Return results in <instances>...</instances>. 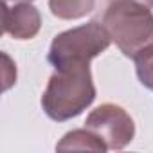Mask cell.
<instances>
[{"label":"cell","mask_w":153,"mask_h":153,"mask_svg":"<svg viewBox=\"0 0 153 153\" xmlns=\"http://www.w3.org/2000/svg\"><path fill=\"white\" fill-rule=\"evenodd\" d=\"M96 99V87L88 67L56 70L42 96V108L52 121L63 123L78 117Z\"/></svg>","instance_id":"1"},{"label":"cell","mask_w":153,"mask_h":153,"mask_svg":"<svg viewBox=\"0 0 153 153\" xmlns=\"http://www.w3.org/2000/svg\"><path fill=\"white\" fill-rule=\"evenodd\" d=\"M103 25L126 58L133 59L142 49L153 45V13L140 2L110 0Z\"/></svg>","instance_id":"2"},{"label":"cell","mask_w":153,"mask_h":153,"mask_svg":"<svg viewBox=\"0 0 153 153\" xmlns=\"http://www.w3.org/2000/svg\"><path fill=\"white\" fill-rule=\"evenodd\" d=\"M112 43V38L103 24L88 22L59 33L49 49V63L56 70L72 67H88L94 58L103 54Z\"/></svg>","instance_id":"3"},{"label":"cell","mask_w":153,"mask_h":153,"mask_svg":"<svg viewBox=\"0 0 153 153\" xmlns=\"http://www.w3.org/2000/svg\"><path fill=\"white\" fill-rule=\"evenodd\" d=\"M85 128L94 131L108 149H123L135 137V123L131 115L114 103H105L94 108L85 121Z\"/></svg>","instance_id":"4"},{"label":"cell","mask_w":153,"mask_h":153,"mask_svg":"<svg viewBox=\"0 0 153 153\" xmlns=\"http://www.w3.org/2000/svg\"><path fill=\"white\" fill-rule=\"evenodd\" d=\"M42 16L31 2H18L9 6L2 2V33L15 40H31L40 33Z\"/></svg>","instance_id":"5"},{"label":"cell","mask_w":153,"mask_h":153,"mask_svg":"<svg viewBox=\"0 0 153 153\" xmlns=\"http://www.w3.org/2000/svg\"><path fill=\"white\" fill-rule=\"evenodd\" d=\"M56 149L68 151V149H90V151H106V144L88 128L72 130L63 135V139L56 144Z\"/></svg>","instance_id":"6"},{"label":"cell","mask_w":153,"mask_h":153,"mask_svg":"<svg viewBox=\"0 0 153 153\" xmlns=\"http://www.w3.org/2000/svg\"><path fill=\"white\" fill-rule=\"evenodd\" d=\"M96 0H49L51 13L59 20H79L94 11Z\"/></svg>","instance_id":"7"},{"label":"cell","mask_w":153,"mask_h":153,"mask_svg":"<svg viewBox=\"0 0 153 153\" xmlns=\"http://www.w3.org/2000/svg\"><path fill=\"white\" fill-rule=\"evenodd\" d=\"M133 61L140 85H144L148 90H153V45L142 49L133 58Z\"/></svg>","instance_id":"8"},{"label":"cell","mask_w":153,"mask_h":153,"mask_svg":"<svg viewBox=\"0 0 153 153\" xmlns=\"http://www.w3.org/2000/svg\"><path fill=\"white\" fill-rule=\"evenodd\" d=\"M4 59H6V67H4V90H9L15 85V81H16V68L11 63V58L7 54H4Z\"/></svg>","instance_id":"9"},{"label":"cell","mask_w":153,"mask_h":153,"mask_svg":"<svg viewBox=\"0 0 153 153\" xmlns=\"http://www.w3.org/2000/svg\"><path fill=\"white\" fill-rule=\"evenodd\" d=\"M135 2H140V4H144L148 7H153V0H135Z\"/></svg>","instance_id":"10"},{"label":"cell","mask_w":153,"mask_h":153,"mask_svg":"<svg viewBox=\"0 0 153 153\" xmlns=\"http://www.w3.org/2000/svg\"><path fill=\"white\" fill-rule=\"evenodd\" d=\"M2 2H7V4H18V2H33V0H2Z\"/></svg>","instance_id":"11"}]
</instances>
